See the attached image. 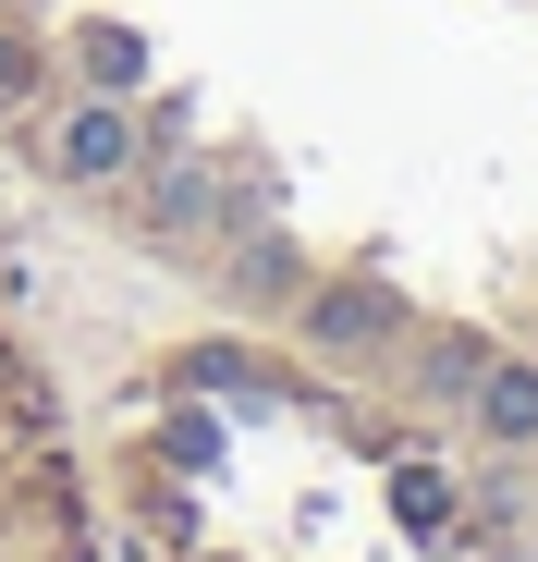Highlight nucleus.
Returning <instances> with one entry per match:
<instances>
[{
    "label": "nucleus",
    "mask_w": 538,
    "mask_h": 562,
    "mask_svg": "<svg viewBox=\"0 0 538 562\" xmlns=\"http://www.w3.org/2000/svg\"><path fill=\"white\" fill-rule=\"evenodd\" d=\"M490 440H538V355H490V380H478V404H466Z\"/></svg>",
    "instance_id": "obj_3"
},
{
    "label": "nucleus",
    "mask_w": 538,
    "mask_h": 562,
    "mask_svg": "<svg viewBox=\"0 0 538 562\" xmlns=\"http://www.w3.org/2000/svg\"><path fill=\"white\" fill-rule=\"evenodd\" d=\"M490 562H538V538H514V550H490Z\"/></svg>",
    "instance_id": "obj_9"
},
{
    "label": "nucleus",
    "mask_w": 538,
    "mask_h": 562,
    "mask_svg": "<svg viewBox=\"0 0 538 562\" xmlns=\"http://www.w3.org/2000/svg\"><path fill=\"white\" fill-rule=\"evenodd\" d=\"M25 99H37V61H25L13 37H0V111H25Z\"/></svg>",
    "instance_id": "obj_8"
},
{
    "label": "nucleus",
    "mask_w": 538,
    "mask_h": 562,
    "mask_svg": "<svg viewBox=\"0 0 538 562\" xmlns=\"http://www.w3.org/2000/svg\"><path fill=\"white\" fill-rule=\"evenodd\" d=\"M209 221H221V183L184 171V159H159V171H147V233H159V245H184V233H209Z\"/></svg>",
    "instance_id": "obj_4"
},
{
    "label": "nucleus",
    "mask_w": 538,
    "mask_h": 562,
    "mask_svg": "<svg viewBox=\"0 0 538 562\" xmlns=\"http://www.w3.org/2000/svg\"><path fill=\"white\" fill-rule=\"evenodd\" d=\"M392 502H404L416 538H440V514H453V477H440V464H392Z\"/></svg>",
    "instance_id": "obj_7"
},
{
    "label": "nucleus",
    "mask_w": 538,
    "mask_h": 562,
    "mask_svg": "<svg viewBox=\"0 0 538 562\" xmlns=\"http://www.w3.org/2000/svg\"><path fill=\"white\" fill-rule=\"evenodd\" d=\"M478 380H490V342H478V330H453V342H428V355H416V392H428L440 416H466Z\"/></svg>",
    "instance_id": "obj_5"
},
{
    "label": "nucleus",
    "mask_w": 538,
    "mask_h": 562,
    "mask_svg": "<svg viewBox=\"0 0 538 562\" xmlns=\"http://www.w3.org/2000/svg\"><path fill=\"white\" fill-rule=\"evenodd\" d=\"M135 159H147V123H135L123 99H99V86H86V111L49 123V171H61V183H123Z\"/></svg>",
    "instance_id": "obj_1"
},
{
    "label": "nucleus",
    "mask_w": 538,
    "mask_h": 562,
    "mask_svg": "<svg viewBox=\"0 0 538 562\" xmlns=\"http://www.w3.org/2000/svg\"><path fill=\"white\" fill-rule=\"evenodd\" d=\"M86 86H99V99L147 86V37H135V25H86Z\"/></svg>",
    "instance_id": "obj_6"
},
{
    "label": "nucleus",
    "mask_w": 538,
    "mask_h": 562,
    "mask_svg": "<svg viewBox=\"0 0 538 562\" xmlns=\"http://www.w3.org/2000/svg\"><path fill=\"white\" fill-rule=\"evenodd\" d=\"M404 330V306L380 294V281H330V294L306 306V342H330V355H380Z\"/></svg>",
    "instance_id": "obj_2"
}]
</instances>
